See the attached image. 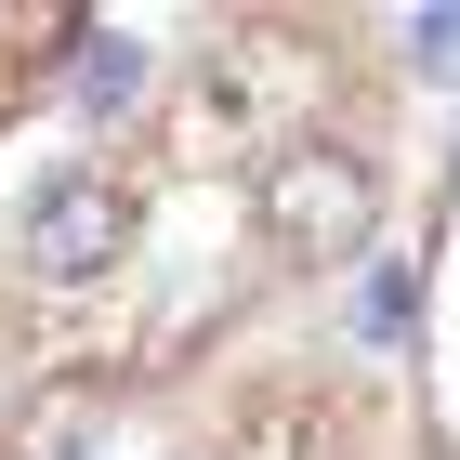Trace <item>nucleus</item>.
I'll use <instances>...</instances> for the list:
<instances>
[{
    "instance_id": "nucleus-4",
    "label": "nucleus",
    "mask_w": 460,
    "mask_h": 460,
    "mask_svg": "<svg viewBox=\"0 0 460 460\" xmlns=\"http://www.w3.org/2000/svg\"><path fill=\"white\" fill-rule=\"evenodd\" d=\"M355 342H408V263H368L355 277Z\"/></svg>"
},
{
    "instance_id": "nucleus-2",
    "label": "nucleus",
    "mask_w": 460,
    "mask_h": 460,
    "mask_svg": "<svg viewBox=\"0 0 460 460\" xmlns=\"http://www.w3.org/2000/svg\"><path fill=\"white\" fill-rule=\"evenodd\" d=\"M119 250H132V198H119V184L66 172V184L27 198V277H40V289H93Z\"/></svg>"
},
{
    "instance_id": "nucleus-3",
    "label": "nucleus",
    "mask_w": 460,
    "mask_h": 460,
    "mask_svg": "<svg viewBox=\"0 0 460 460\" xmlns=\"http://www.w3.org/2000/svg\"><path fill=\"white\" fill-rule=\"evenodd\" d=\"M132 93H145V40H132V27H93V53H79V106L119 119Z\"/></svg>"
},
{
    "instance_id": "nucleus-1",
    "label": "nucleus",
    "mask_w": 460,
    "mask_h": 460,
    "mask_svg": "<svg viewBox=\"0 0 460 460\" xmlns=\"http://www.w3.org/2000/svg\"><path fill=\"white\" fill-rule=\"evenodd\" d=\"M250 211H263V237H277L289 263H355L382 184H368V158H355L342 132H289L277 158H263V184H250Z\"/></svg>"
},
{
    "instance_id": "nucleus-6",
    "label": "nucleus",
    "mask_w": 460,
    "mask_h": 460,
    "mask_svg": "<svg viewBox=\"0 0 460 460\" xmlns=\"http://www.w3.org/2000/svg\"><path fill=\"white\" fill-rule=\"evenodd\" d=\"M447 198H460V145H447Z\"/></svg>"
},
{
    "instance_id": "nucleus-5",
    "label": "nucleus",
    "mask_w": 460,
    "mask_h": 460,
    "mask_svg": "<svg viewBox=\"0 0 460 460\" xmlns=\"http://www.w3.org/2000/svg\"><path fill=\"white\" fill-rule=\"evenodd\" d=\"M408 66H421V79H460V0L408 13Z\"/></svg>"
}]
</instances>
